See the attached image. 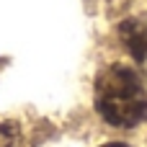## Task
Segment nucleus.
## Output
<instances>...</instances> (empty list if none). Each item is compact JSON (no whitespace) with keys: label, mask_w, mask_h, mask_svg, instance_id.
<instances>
[{"label":"nucleus","mask_w":147,"mask_h":147,"mask_svg":"<svg viewBox=\"0 0 147 147\" xmlns=\"http://www.w3.org/2000/svg\"><path fill=\"white\" fill-rule=\"evenodd\" d=\"M119 39H121L124 49L132 54V59L142 70H147V16L127 18L119 26Z\"/></svg>","instance_id":"nucleus-2"},{"label":"nucleus","mask_w":147,"mask_h":147,"mask_svg":"<svg viewBox=\"0 0 147 147\" xmlns=\"http://www.w3.org/2000/svg\"><path fill=\"white\" fill-rule=\"evenodd\" d=\"M96 111L119 129L147 121V90L142 78L127 65H109L96 78Z\"/></svg>","instance_id":"nucleus-1"},{"label":"nucleus","mask_w":147,"mask_h":147,"mask_svg":"<svg viewBox=\"0 0 147 147\" xmlns=\"http://www.w3.org/2000/svg\"><path fill=\"white\" fill-rule=\"evenodd\" d=\"M106 147H127V145H106Z\"/></svg>","instance_id":"nucleus-3"}]
</instances>
